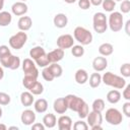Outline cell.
<instances>
[{"label":"cell","instance_id":"27","mask_svg":"<svg viewBox=\"0 0 130 130\" xmlns=\"http://www.w3.org/2000/svg\"><path fill=\"white\" fill-rule=\"evenodd\" d=\"M44 54H46L45 52V49L41 46H37V47H34L32 49H30L29 51V57L32 59V60H37L38 58H40L41 56H43Z\"/></svg>","mask_w":130,"mask_h":130},{"label":"cell","instance_id":"39","mask_svg":"<svg viewBox=\"0 0 130 130\" xmlns=\"http://www.w3.org/2000/svg\"><path fill=\"white\" fill-rule=\"evenodd\" d=\"M120 72L124 77H130V64L129 63L123 64L120 68Z\"/></svg>","mask_w":130,"mask_h":130},{"label":"cell","instance_id":"34","mask_svg":"<svg viewBox=\"0 0 130 130\" xmlns=\"http://www.w3.org/2000/svg\"><path fill=\"white\" fill-rule=\"evenodd\" d=\"M71 54L74 57H81L84 54V49L82 47V45H73L71 47Z\"/></svg>","mask_w":130,"mask_h":130},{"label":"cell","instance_id":"47","mask_svg":"<svg viewBox=\"0 0 130 130\" xmlns=\"http://www.w3.org/2000/svg\"><path fill=\"white\" fill-rule=\"evenodd\" d=\"M89 2H90V4H92L94 6H99V5L102 4L103 0H89Z\"/></svg>","mask_w":130,"mask_h":130},{"label":"cell","instance_id":"11","mask_svg":"<svg viewBox=\"0 0 130 130\" xmlns=\"http://www.w3.org/2000/svg\"><path fill=\"white\" fill-rule=\"evenodd\" d=\"M74 45V38L71 35H62L57 39V46L58 48L65 50V49H69Z\"/></svg>","mask_w":130,"mask_h":130},{"label":"cell","instance_id":"25","mask_svg":"<svg viewBox=\"0 0 130 130\" xmlns=\"http://www.w3.org/2000/svg\"><path fill=\"white\" fill-rule=\"evenodd\" d=\"M120 100H121V93H120V91L117 90V89L110 90V91L107 93V101H108L110 104H117Z\"/></svg>","mask_w":130,"mask_h":130},{"label":"cell","instance_id":"38","mask_svg":"<svg viewBox=\"0 0 130 130\" xmlns=\"http://www.w3.org/2000/svg\"><path fill=\"white\" fill-rule=\"evenodd\" d=\"M11 101V98L8 93L6 92H3V91H0V105L2 106H6L10 103Z\"/></svg>","mask_w":130,"mask_h":130},{"label":"cell","instance_id":"49","mask_svg":"<svg viewBox=\"0 0 130 130\" xmlns=\"http://www.w3.org/2000/svg\"><path fill=\"white\" fill-rule=\"evenodd\" d=\"M3 76H4V71H3V68L0 66V80L3 78Z\"/></svg>","mask_w":130,"mask_h":130},{"label":"cell","instance_id":"2","mask_svg":"<svg viewBox=\"0 0 130 130\" xmlns=\"http://www.w3.org/2000/svg\"><path fill=\"white\" fill-rule=\"evenodd\" d=\"M73 38L82 46L89 45L92 42V35L91 32L83 26H76L73 31Z\"/></svg>","mask_w":130,"mask_h":130},{"label":"cell","instance_id":"1","mask_svg":"<svg viewBox=\"0 0 130 130\" xmlns=\"http://www.w3.org/2000/svg\"><path fill=\"white\" fill-rule=\"evenodd\" d=\"M102 81L108 85V86H112L114 88L117 89H121L124 88V86L126 85V80L119 75H116L110 71L104 73V75L102 76Z\"/></svg>","mask_w":130,"mask_h":130},{"label":"cell","instance_id":"52","mask_svg":"<svg viewBox=\"0 0 130 130\" xmlns=\"http://www.w3.org/2000/svg\"><path fill=\"white\" fill-rule=\"evenodd\" d=\"M66 3H68V4H72V3H74L76 0H64Z\"/></svg>","mask_w":130,"mask_h":130},{"label":"cell","instance_id":"9","mask_svg":"<svg viewBox=\"0 0 130 130\" xmlns=\"http://www.w3.org/2000/svg\"><path fill=\"white\" fill-rule=\"evenodd\" d=\"M22 70L24 72V75H29V76H34L36 78H38L39 76V71L38 68L35 64V62L32 61V59L30 58H25L22 61Z\"/></svg>","mask_w":130,"mask_h":130},{"label":"cell","instance_id":"13","mask_svg":"<svg viewBox=\"0 0 130 130\" xmlns=\"http://www.w3.org/2000/svg\"><path fill=\"white\" fill-rule=\"evenodd\" d=\"M11 11L14 15L16 16H21V15H24L26 12H27V5L22 2V1H18V2H15L12 4L11 6Z\"/></svg>","mask_w":130,"mask_h":130},{"label":"cell","instance_id":"16","mask_svg":"<svg viewBox=\"0 0 130 130\" xmlns=\"http://www.w3.org/2000/svg\"><path fill=\"white\" fill-rule=\"evenodd\" d=\"M53 109L57 114H65V112L68 109L65 98H59V99L55 100L54 104H53Z\"/></svg>","mask_w":130,"mask_h":130},{"label":"cell","instance_id":"30","mask_svg":"<svg viewBox=\"0 0 130 130\" xmlns=\"http://www.w3.org/2000/svg\"><path fill=\"white\" fill-rule=\"evenodd\" d=\"M36 81H37V78H36V77L29 76V75H24V77H23V79H22V84H23V86H24L26 89L29 90V88L36 83Z\"/></svg>","mask_w":130,"mask_h":130},{"label":"cell","instance_id":"5","mask_svg":"<svg viewBox=\"0 0 130 130\" xmlns=\"http://www.w3.org/2000/svg\"><path fill=\"white\" fill-rule=\"evenodd\" d=\"M26 41H27V35H26V32L20 30V31L16 32L15 35L11 36V37L9 38L8 43H9V46H10L12 49H14V50H19V49H21V48L25 45Z\"/></svg>","mask_w":130,"mask_h":130},{"label":"cell","instance_id":"42","mask_svg":"<svg viewBox=\"0 0 130 130\" xmlns=\"http://www.w3.org/2000/svg\"><path fill=\"white\" fill-rule=\"evenodd\" d=\"M90 2H89V0H78V6L81 8V9H83V10H86V9H88L89 7H90Z\"/></svg>","mask_w":130,"mask_h":130},{"label":"cell","instance_id":"44","mask_svg":"<svg viewBox=\"0 0 130 130\" xmlns=\"http://www.w3.org/2000/svg\"><path fill=\"white\" fill-rule=\"evenodd\" d=\"M124 87H125V89L123 90L122 95L126 101H130V84H127Z\"/></svg>","mask_w":130,"mask_h":130},{"label":"cell","instance_id":"35","mask_svg":"<svg viewBox=\"0 0 130 130\" xmlns=\"http://www.w3.org/2000/svg\"><path fill=\"white\" fill-rule=\"evenodd\" d=\"M35 62L37 63V65H38L39 67H43V68L49 66V64H50L49 59H48V57H47V53L44 54L43 56H41L40 58H38L37 60H35Z\"/></svg>","mask_w":130,"mask_h":130},{"label":"cell","instance_id":"22","mask_svg":"<svg viewBox=\"0 0 130 130\" xmlns=\"http://www.w3.org/2000/svg\"><path fill=\"white\" fill-rule=\"evenodd\" d=\"M20 103L24 107H29L34 103V94L30 91H23L20 94Z\"/></svg>","mask_w":130,"mask_h":130},{"label":"cell","instance_id":"7","mask_svg":"<svg viewBox=\"0 0 130 130\" xmlns=\"http://www.w3.org/2000/svg\"><path fill=\"white\" fill-rule=\"evenodd\" d=\"M106 121L111 125H119L123 121V116L121 112L115 108H110L106 111Z\"/></svg>","mask_w":130,"mask_h":130},{"label":"cell","instance_id":"40","mask_svg":"<svg viewBox=\"0 0 130 130\" xmlns=\"http://www.w3.org/2000/svg\"><path fill=\"white\" fill-rule=\"evenodd\" d=\"M73 128L75 130H87L88 129V125L83 122V121H76L73 125Z\"/></svg>","mask_w":130,"mask_h":130},{"label":"cell","instance_id":"55","mask_svg":"<svg viewBox=\"0 0 130 130\" xmlns=\"http://www.w3.org/2000/svg\"><path fill=\"white\" fill-rule=\"evenodd\" d=\"M114 1H122V0H114Z\"/></svg>","mask_w":130,"mask_h":130},{"label":"cell","instance_id":"17","mask_svg":"<svg viewBox=\"0 0 130 130\" xmlns=\"http://www.w3.org/2000/svg\"><path fill=\"white\" fill-rule=\"evenodd\" d=\"M53 22H54V25L58 28H63L67 25L68 23V18L66 16V14L64 13H57L55 16H54V19H53Z\"/></svg>","mask_w":130,"mask_h":130},{"label":"cell","instance_id":"19","mask_svg":"<svg viewBox=\"0 0 130 130\" xmlns=\"http://www.w3.org/2000/svg\"><path fill=\"white\" fill-rule=\"evenodd\" d=\"M58 128L60 130H70L72 127V120L68 116H61L58 121Z\"/></svg>","mask_w":130,"mask_h":130},{"label":"cell","instance_id":"24","mask_svg":"<svg viewBox=\"0 0 130 130\" xmlns=\"http://www.w3.org/2000/svg\"><path fill=\"white\" fill-rule=\"evenodd\" d=\"M34 108L37 113H45L48 110V102L45 99H39L35 102Z\"/></svg>","mask_w":130,"mask_h":130},{"label":"cell","instance_id":"45","mask_svg":"<svg viewBox=\"0 0 130 130\" xmlns=\"http://www.w3.org/2000/svg\"><path fill=\"white\" fill-rule=\"evenodd\" d=\"M10 53H11V52H10V50L8 49L7 46H5V45L0 46V57H3V56L8 55V54H10Z\"/></svg>","mask_w":130,"mask_h":130},{"label":"cell","instance_id":"8","mask_svg":"<svg viewBox=\"0 0 130 130\" xmlns=\"http://www.w3.org/2000/svg\"><path fill=\"white\" fill-rule=\"evenodd\" d=\"M87 125L92 129V130H98L102 129V122H103V117L100 112L91 111L88 112L87 116Z\"/></svg>","mask_w":130,"mask_h":130},{"label":"cell","instance_id":"14","mask_svg":"<svg viewBox=\"0 0 130 130\" xmlns=\"http://www.w3.org/2000/svg\"><path fill=\"white\" fill-rule=\"evenodd\" d=\"M47 57L49 59V62L50 64L51 63H58L59 61H61L64 57V50L58 48V49H55L51 52H49L47 54Z\"/></svg>","mask_w":130,"mask_h":130},{"label":"cell","instance_id":"18","mask_svg":"<svg viewBox=\"0 0 130 130\" xmlns=\"http://www.w3.org/2000/svg\"><path fill=\"white\" fill-rule=\"evenodd\" d=\"M32 25V20L29 16H21L19 19H18V22H17V26L20 30L22 31H26L28 30Z\"/></svg>","mask_w":130,"mask_h":130},{"label":"cell","instance_id":"43","mask_svg":"<svg viewBox=\"0 0 130 130\" xmlns=\"http://www.w3.org/2000/svg\"><path fill=\"white\" fill-rule=\"evenodd\" d=\"M123 114H125L126 117H130V102L127 101L126 103H124L123 108H122Z\"/></svg>","mask_w":130,"mask_h":130},{"label":"cell","instance_id":"20","mask_svg":"<svg viewBox=\"0 0 130 130\" xmlns=\"http://www.w3.org/2000/svg\"><path fill=\"white\" fill-rule=\"evenodd\" d=\"M43 124L45 125L46 128H53L57 124V118L54 114H46L43 118Z\"/></svg>","mask_w":130,"mask_h":130},{"label":"cell","instance_id":"26","mask_svg":"<svg viewBox=\"0 0 130 130\" xmlns=\"http://www.w3.org/2000/svg\"><path fill=\"white\" fill-rule=\"evenodd\" d=\"M12 15L8 11H0V26H7L11 23Z\"/></svg>","mask_w":130,"mask_h":130},{"label":"cell","instance_id":"50","mask_svg":"<svg viewBox=\"0 0 130 130\" xmlns=\"http://www.w3.org/2000/svg\"><path fill=\"white\" fill-rule=\"evenodd\" d=\"M7 129V126L4 125V124H0V130H6Z\"/></svg>","mask_w":130,"mask_h":130},{"label":"cell","instance_id":"32","mask_svg":"<svg viewBox=\"0 0 130 130\" xmlns=\"http://www.w3.org/2000/svg\"><path fill=\"white\" fill-rule=\"evenodd\" d=\"M103 9L108 11V12H113V10L116 7V1L114 0H103L102 2Z\"/></svg>","mask_w":130,"mask_h":130},{"label":"cell","instance_id":"37","mask_svg":"<svg viewBox=\"0 0 130 130\" xmlns=\"http://www.w3.org/2000/svg\"><path fill=\"white\" fill-rule=\"evenodd\" d=\"M77 113H78V117H79V118H81V119L86 118V116H87V114H88V105L84 102L83 105L80 107V109L78 110Z\"/></svg>","mask_w":130,"mask_h":130},{"label":"cell","instance_id":"3","mask_svg":"<svg viewBox=\"0 0 130 130\" xmlns=\"http://www.w3.org/2000/svg\"><path fill=\"white\" fill-rule=\"evenodd\" d=\"M92 26L95 32L104 34L108 28V21H107L106 14L103 12L94 13L92 17Z\"/></svg>","mask_w":130,"mask_h":130},{"label":"cell","instance_id":"51","mask_svg":"<svg viewBox=\"0 0 130 130\" xmlns=\"http://www.w3.org/2000/svg\"><path fill=\"white\" fill-rule=\"evenodd\" d=\"M3 6H4V0H0V11L2 10Z\"/></svg>","mask_w":130,"mask_h":130},{"label":"cell","instance_id":"29","mask_svg":"<svg viewBox=\"0 0 130 130\" xmlns=\"http://www.w3.org/2000/svg\"><path fill=\"white\" fill-rule=\"evenodd\" d=\"M49 68H50V70H51V72H52V74L54 75L55 78L56 77H60L62 75L63 70H62V67L58 63H51L49 65Z\"/></svg>","mask_w":130,"mask_h":130},{"label":"cell","instance_id":"54","mask_svg":"<svg viewBox=\"0 0 130 130\" xmlns=\"http://www.w3.org/2000/svg\"><path fill=\"white\" fill-rule=\"evenodd\" d=\"M1 117H2V109L0 108V118H1Z\"/></svg>","mask_w":130,"mask_h":130},{"label":"cell","instance_id":"28","mask_svg":"<svg viewBox=\"0 0 130 130\" xmlns=\"http://www.w3.org/2000/svg\"><path fill=\"white\" fill-rule=\"evenodd\" d=\"M101 82H102V76L99 72L95 71L94 73L90 74V76H89V85H90V87L95 88V87L100 86Z\"/></svg>","mask_w":130,"mask_h":130},{"label":"cell","instance_id":"31","mask_svg":"<svg viewBox=\"0 0 130 130\" xmlns=\"http://www.w3.org/2000/svg\"><path fill=\"white\" fill-rule=\"evenodd\" d=\"M91 107H92V111L102 113V112L105 110V102H104V100H102V99H96V100L93 101Z\"/></svg>","mask_w":130,"mask_h":130},{"label":"cell","instance_id":"46","mask_svg":"<svg viewBox=\"0 0 130 130\" xmlns=\"http://www.w3.org/2000/svg\"><path fill=\"white\" fill-rule=\"evenodd\" d=\"M46 127L44 124H41V123H34L31 124V129L32 130H44Z\"/></svg>","mask_w":130,"mask_h":130},{"label":"cell","instance_id":"48","mask_svg":"<svg viewBox=\"0 0 130 130\" xmlns=\"http://www.w3.org/2000/svg\"><path fill=\"white\" fill-rule=\"evenodd\" d=\"M129 24H130V20H128L127 22H126V34L129 36L130 35V31H129V29H128V27H129Z\"/></svg>","mask_w":130,"mask_h":130},{"label":"cell","instance_id":"33","mask_svg":"<svg viewBox=\"0 0 130 130\" xmlns=\"http://www.w3.org/2000/svg\"><path fill=\"white\" fill-rule=\"evenodd\" d=\"M29 91H30L34 95H39V94L43 93V91H44V86H43V84H42L41 82H39V81L37 80L36 83L29 88Z\"/></svg>","mask_w":130,"mask_h":130},{"label":"cell","instance_id":"15","mask_svg":"<svg viewBox=\"0 0 130 130\" xmlns=\"http://www.w3.org/2000/svg\"><path fill=\"white\" fill-rule=\"evenodd\" d=\"M108 66V61L105 57L103 56H99V57H95L93 60H92V68L94 69V71L96 72H101V71H104Z\"/></svg>","mask_w":130,"mask_h":130},{"label":"cell","instance_id":"12","mask_svg":"<svg viewBox=\"0 0 130 130\" xmlns=\"http://www.w3.org/2000/svg\"><path fill=\"white\" fill-rule=\"evenodd\" d=\"M20 120L22 122L23 125H26V126H29L31 124L35 123L36 121V114L32 110H24L22 113H21V116H20Z\"/></svg>","mask_w":130,"mask_h":130},{"label":"cell","instance_id":"23","mask_svg":"<svg viewBox=\"0 0 130 130\" xmlns=\"http://www.w3.org/2000/svg\"><path fill=\"white\" fill-rule=\"evenodd\" d=\"M113 52H114V47L110 43H104V44H102L99 47V53L102 56H104V57H107V56L112 55Z\"/></svg>","mask_w":130,"mask_h":130},{"label":"cell","instance_id":"4","mask_svg":"<svg viewBox=\"0 0 130 130\" xmlns=\"http://www.w3.org/2000/svg\"><path fill=\"white\" fill-rule=\"evenodd\" d=\"M108 25L110 26L112 31H114V32L120 31L123 28V25H124L122 13L118 12V11L111 12V14L109 16V23H108Z\"/></svg>","mask_w":130,"mask_h":130},{"label":"cell","instance_id":"6","mask_svg":"<svg viewBox=\"0 0 130 130\" xmlns=\"http://www.w3.org/2000/svg\"><path fill=\"white\" fill-rule=\"evenodd\" d=\"M0 63H1V65H3L6 68L15 70L20 66V59H19V57L14 56L10 53L8 55L0 57Z\"/></svg>","mask_w":130,"mask_h":130},{"label":"cell","instance_id":"41","mask_svg":"<svg viewBox=\"0 0 130 130\" xmlns=\"http://www.w3.org/2000/svg\"><path fill=\"white\" fill-rule=\"evenodd\" d=\"M120 9L123 13H128L130 11V1L129 0H123L121 5H120Z\"/></svg>","mask_w":130,"mask_h":130},{"label":"cell","instance_id":"53","mask_svg":"<svg viewBox=\"0 0 130 130\" xmlns=\"http://www.w3.org/2000/svg\"><path fill=\"white\" fill-rule=\"evenodd\" d=\"M8 129H16V130H17V129H18V127H16V126H12V127H9Z\"/></svg>","mask_w":130,"mask_h":130},{"label":"cell","instance_id":"36","mask_svg":"<svg viewBox=\"0 0 130 130\" xmlns=\"http://www.w3.org/2000/svg\"><path fill=\"white\" fill-rule=\"evenodd\" d=\"M42 76H43V78H44L45 80H47V81H52V80L55 78L54 75L52 74V72H51L49 66L44 67V69H43V71H42Z\"/></svg>","mask_w":130,"mask_h":130},{"label":"cell","instance_id":"21","mask_svg":"<svg viewBox=\"0 0 130 130\" xmlns=\"http://www.w3.org/2000/svg\"><path fill=\"white\" fill-rule=\"evenodd\" d=\"M74 78H75V81L78 84H84L88 80V73L84 69H78L75 72Z\"/></svg>","mask_w":130,"mask_h":130},{"label":"cell","instance_id":"56","mask_svg":"<svg viewBox=\"0 0 130 130\" xmlns=\"http://www.w3.org/2000/svg\"><path fill=\"white\" fill-rule=\"evenodd\" d=\"M20 1H22V2H24V1H26V0H20Z\"/></svg>","mask_w":130,"mask_h":130},{"label":"cell","instance_id":"10","mask_svg":"<svg viewBox=\"0 0 130 130\" xmlns=\"http://www.w3.org/2000/svg\"><path fill=\"white\" fill-rule=\"evenodd\" d=\"M65 98V101L67 103V107L68 109L74 111V112H78V110L80 109V107L83 105L84 101L77 96V95H74V94H67Z\"/></svg>","mask_w":130,"mask_h":130}]
</instances>
